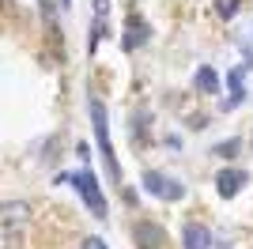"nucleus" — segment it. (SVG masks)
<instances>
[{
  "mask_svg": "<svg viewBox=\"0 0 253 249\" xmlns=\"http://www.w3.org/2000/svg\"><path fill=\"white\" fill-rule=\"evenodd\" d=\"M72 185H76V193L84 197V204L91 208V215L106 219V197H102V189H98V177L91 174V170H80V174H72Z\"/></svg>",
  "mask_w": 253,
  "mask_h": 249,
  "instance_id": "1",
  "label": "nucleus"
},
{
  "mask_svg": "<svg viewBox=\"0 0 253 249\" xmlns=\"http://www.w3.org/2000/svg\"><path fill=\"white\" fill-rule=\"evenodd\" d=\"M91 121H95V136H98V147H102L106 155V170H110V177H121V170H117V159H114V144H110V117H106V106L91 102Z\"/></svg>",
  "mask_w": 253,
  "mask_h": 249,
  "instance_id": "2",
  "label": "nucleus"
},
{
  "mask_svg": "<svg viewBox=\"0 0 253 249\" xmlns=\"http://www.w3.org/2000/svg\"><path fill=\"white\" fill-rule=\"evenodd\" d=\"M144 189L159 200H181L185 197V185L174 181V177H167V174H159V170H148V174H144Z\"/></svg>",
  "mask_w": 253,
  "mask_h": 249,
  "instance_id": "3",
  "label": "nucleus"
},
{
  "mask_svg": "<svg viewBox=\"0 0 253 249\" xmlns=\"http://www.w3.org/2000/svg\"><path fill=\"white\" fill-rule=\"evenodd\" d=\"M246 181H250V174H246V170H219V174H215V193H219L223 200H231V197H238V193H242Z\"/></svg>",
  "mask_w": 253,
  "mask_h": 249,
  "instance_id": "4",
  "label": "nucleus"
},
{
  "mask_svg": "<svg viewBox=\"0 0 253 249\" xmlns=\"http://www.w3.org/2000/svg\"><path fill=\"white\" fill-rule=\"evenodd\" d=\"M132 238H136V246H140V249H159V246H167V230L144 219V223H136Z\"/></svg>",
  "mask_w": 253,
  "mask_h": 249,
  "instance_id": "5",
  "label": "nucleus"
},
{
  "mask_svg": "<svg viewBox=\"0 0 253 249\" xmlns=\"http://www.w3.org/2000/svg\"><path fill=\"white\" fill-rule=\"evenodd\" d=\"M250 64H238V68H231L227 72V87H231V98H223V110H238V106L246 102V87H242V76Z\"/></svg>",
  "mask_w": 253,
  "mask_h": 249,
  "instance_id": "6",
  "label": "nucleus"
},
{
  "mask_svg": "<svg viewBox=\"0 0 253 249\" xmlns=\"http://www.w3.org/2000/svg\"><path fill=\"white\" fill-rule=\"evenodd\" d=\"M185 249H208L211 246V230L204 223H185V234H181Z\"/></svg>",
  "mask_w": 253,
  "mask_h": 249,
  "instance_id": "7",
  "label": "nucleus"
},
{
  "mask_svg": "<svg viewBox=\"0 0 253 249\" xmlns=\"http://www.w3.org/2000/svg\"><path fill=\"white\" fill-rule=\"evenodd\" d=\"M0 211H4V227H23V223H27V215H31V208L23 204V200H4V208H0Z\"/></svg>",
  "mask_w": 253,
  "mask_h": 249,
  "instance_id": "8",
  "label": "nucleus"
},
{
  "mask_svg": "<svg viewBox=\"0 0 253 249\" xmlns=\"http://www.w3.org/2000/svg\"><path fill=\"white\" fill-rule=\"evenodd\" d=\"M193 83H197V91H201V94H219V76H215V68H208V64L197 68Z\"/></svg>",
  "mask_w": 253,
  "mask_h": 249,
  "instance_id": "9",
  "label": "nucleus"
},
{
  "mask_svg": "<svg viewBox=\"0 0 253 249\" xmlns=\"http://www.w3.org/2000/svg\"><path fill=\"white\" fill-rule=\"evenodd\" d=\"M144 42H148V23L132 15V19H128V34H125V49H136Z\"/></svg>",
  "mask_w": 253,
  "mask_h": 249,
  "instance_id": "10",
  "label": "nucleus"
},
{
  "mask_svg": "<svg viewBox=\"0 0 253 249\" xmlns=\"http://www.w3.org/2000/svg\"><path fill=\"white\" fill-rule=\"evenodd\" d=\"M242 0H215V11H219L223 19H234V11H238Z\"/></svg>",
  "mask_w": 253,
  "mask_h": 249,
  "instance_id": "11",
  "label": "nucleus"
},
{
  "mask_svg": "<svg viewBox=\"0 0 253 249\" xmlns=\"http://www.w3.org/2000/svg\"><path fill=\"white\" fill-rule=\"evenodd\" d=\"M234 151H238V140L231 136V140H223V144H215V151H211V155H219V159H231Z\"/></svg>",
  "mask_w": 253,
  "mask_h": 249,
  "instance_id": "12",
  "label": "nucleus"
},
{
  "mask_svg": "<svg viewBox=\"0 0 253 249\" xmlns=\"http://www.w3.org/2000/svg\"><path fill=\"white\" fill-rule=\"evenodd\" d=\"M84 249H110V246H106L102 238H95V234H91V238H84Z\"/></svg>",
  "mask_w": 253,
  "mask_h": 249,
  "instance_id": "13",
  "label": "nucleus"
},
{
  "mask_svg": "<svg viewBox=\"0 0 253 249\" xmlns=\"http://www.w3.org/2000/svg\"><path fill=\"white\" fill-rule=\"evenodd\" d=\"M42 15H45V19H53V0H42Z\"/></svg>",
  "mask_w": 253,
  "mask_h": 249,
  "instance_id": "14",
  "label": "nucleus"
},
{
  "mask_svg": "<svg viewBox=\"0 0 253 249\" xmlns=\"http://www.w3.org/2000/svg\"><path fill=\"white\" fill-rule=\"evenodd\" d=\"M106 8H110V0H95V11H98V15H102Z\"/></svg>",
  "mask_w": 253,
  "mask_h": 249,
  "instance_id": "15",
  "label": "nucleus"
},
{
  "mask_svg": "<svg viewBox=\"0 0 253 249\" xmlns=\"http://www.w3.org/2000/svg\"><path fill=\"white\" fill-rule=\"evenodd\" d=\"M215 249H231V246H227V242H219V246H215Z\"/></svg>",
  "mask_w": 253,
  "mask_h": 249,
  "instance_id": "16",
  "label": "nucleus"
},
{
  "mask_svg": "<svg viewBox=\"0 0 253 249\" xmlns=\"http://www.w3.org/2000/svg\"><path fill=\"white\" fill-rule=\"evenodd\" d=\"M68 4H72V0H61V8H68Z\"/></svg>",
  "mask_w": 253,
  "mask_h": 249,
  "instance_id": "17",
  "label": "nucleus"
}]
</instances>
